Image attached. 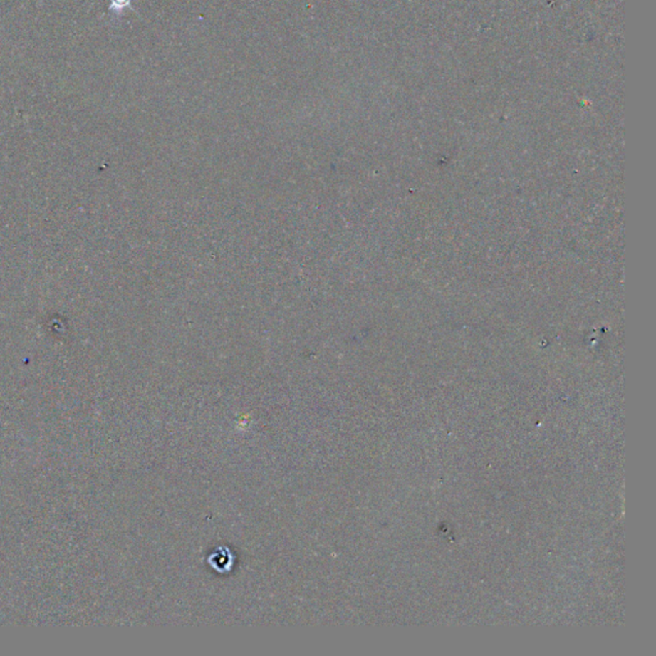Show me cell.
<instances>
[{
  "instance_id": "6da1fadb",
  "label": "cell",
  "mask_w": 656,
  "mask_h": 656,
  "mask_svg": "<svg viewBox=\"0 0 656 656\" xmlns=\"http://www.w3.org/2000/svg\"><path fill=\"white\" fill-rule=\"evenodd\" d=\"M127 8H131V0H110L109 9L117 16L122 14Z\"/></svg>"
}]
</instances>
